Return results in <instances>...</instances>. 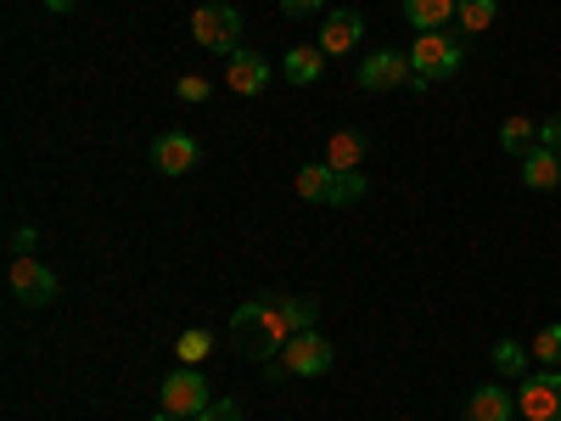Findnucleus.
<instances>
[{"mask_svg": "<svg viewBox=\"0 0 561 421\" xmlns=\"http://www.w3.org/2000/svg\"><path fill=\"white\" fill-rule=\"evenodd\" d=\"M287 315H280V298H253L230 315V343H237L248 360H280L287 349Z\"/></svg>", "mask_w": 561, "mask_h": 421, "instance_id": "f257e3e1", "label": "nucleus"}, {"mask_svg": "<svg viewBox=\"0 0 561 421\" xmlns=\"http://www.w3.org/2000/svg\"><path fill=\"white\" fill-rule=\"evenodd\" d=\"M460 62H466V39H460V34H449V29L415 34V39H410V68H415L410 90H427V84H438V79H455Z\"/></svg>", "mask_w": 561, "mask_h": 421, "instance_id": "f03ea898", "label": "nucleus"}, {"mask_svg": "<svg viewBox=\"0 0 561 421\" xmlns=\"http://www.w3.org/2000/svg\"><path fill=\"white\" fill-rule=\"evenodd\" d=\"M192 39L203 45V52H242V12L237 7H219V0H208V7L192 12Z\"/></svg>", "mask_w": 561, "mask_h": 421, "instance_id": "7ed1b4c3", "label": "nucleus"}, {"mask_svg": "<svg viewBox=\"0 0 561 421\" xmlns=\"http://www.w3.org/2000/svg\"><path fill=\"white\" fill-rule=\"evenodd\" d=\"M208 405H214V383L203 377L197 365H180V371H169V377H163V410H169V416L197 421Z\"/></svg>", "mask_w": 561, "mask_h": 421, "instance_id": "20e7f679", "label": "nucleus"}, {"mask_svg": "<svg viewBox=\"0 0 561 421\" xmlns=\"http://www.w3.org/2000/svg\"><path fill=\"white\" fill-rule=\"evenodd\" d=\"M7 287H12V298H18V304H28V309L57 304V275L45 270L34 253H18V259L7 264Z\"/></svg>", "mask_w": 561, "mask_h": 421, "instance_id": "39448f33", "label": "nucleus"}, {"mask_svg": "<svg viewBox=\"0 0 561 421\" xmlns=\"http://www.w3.org/2000/svg\"><path fill=\"white\" fill-rule=\"evenodd\" d=\"M517 416L523 421H561V371H534L517 388Z\"/></svg>", "mask_w": 561, "mask_h": 421, "instance_id": "423d86ee", "label": "nucleus"}, {"mask_svg": "<svg viewBox=\"0 0 561 421\" xmlns=\"http://www.w3.org/2000/svg\"><path fill=\"white\" fill-rule=\"evenodd\" d=\"M332 360H337V349L325 343L314 326H309V332H298V338H287V349H280L287 377H320V371H332Z\"/></svg>", "mask_w": 561, "mask_h": 421, "instance_id": "0eeeda50", "label": "nucleus"}, {"mask_svg": "<svg viewBox=\"0 0 561 421\" xmlns=\"http://www.w3.org/2000/svg\"><path fill=\"white\" fill-rule=\"evenodd\" d=\"M415 79V68H410V52H370L365 62H359V84L365 90H393V84H410Z\"/></svg>", "mask_w": 561, "mask_h": 421, "instance_id": "6e6552de", "label": "nucleus"}, {"mask_svg": "<svg viewBox=\"0 0 561 421\" xmlns=\"http://www.w3.org/2000/svg\"><path fill=\"white\" fill-rule=\"evenodd\" d=\"M197 158H203V147H197V135H185V129H169V135L152 140V163L163 174H192Z\"/></svg>", "mask_w": 561, "mask_h": 421, "instance_id": "1a4fd4ad", "label": "nucleus"}, {"mask_svg": "<svg viewBox=\"0 0 561 421\" xmlns=\"http://www.w3.org/2000/svg\"><path fill=\"white\" fill-rule=\"evenodd\" d=\"M359 39H365V18H359L354 7L325 12V29H320V52H325V57H348Z\"/></svg>", "mask_w": 561, "mask_h": 421, "instance_id": "9d476101", "label": "nucleus"}, {"mask_svg": "<svg viewBox=\"0 0 561 421\" xmlns=\"http://www.w3.org/2000/svg\"><path fill=\"white\" fill-rule=\"evenodd\" d=\"M225 84L237 90V96H259V90L270 84V62L242 45V52H230V57H225Z\"/></svg>", "mask_w": 561, "mask_h": 421, "instance_id": "9b49d317", "label": "nucleus"}, {"mask_svg": "<svg viewBox=\"0 0 561 421\" xmlns=\"http://www.w3.org/2000/svg\"><path fill=\"white\" fill-rule=\"evenodd\" d=\"M511 416H517V394L500 388V383H483L466 399V421H511Z\"/></svg>", "mask_w": 561, "mask_h": 421, "instance_id": "f8f14e48", "label": "nucleus"}, {"mask_svg": "<svg viewBox=\"0 0 561 421\" xmlns=\"http://www.w3.org/2000/svg\"><path fill=\"white\" fill-rule=\"evenodd\" d=\"M404 23L415 29V34H433V29H449V18L460 12V0H404Z\"/></svg>", "mask_w": 561, "mask_h": 421, "instance_id": "ddd939ff", "label": "nucleus"}, {"mask_svg": "<svg viewBox=\"0 0 561 421\" xmlns=\"http://www.w3.org/2000/svg\"><path fill=\"white\" fill-rule=\"evenodd\" d=\"M523 185H528V192H556V185H561V152L534 147L523 158Z\"/></svg>", "mask_w": 561, "mask_h": 421, "instance_id": "4468645a", "label": "nucleus"}, {"mask_svg": "<svg viewBox=\"0 0 561 421\" xmlns=\"http://www.w3.org/2000/svg\"><path fill=\"white\" fill-rule=\"evenodd\" d=\"M332 185H337V169L325 163V158L298 169V197H304V203H325V208H332Z\"/></svg>", "mask_w": 561, "mask_h": 421, "instance_id": "2eb2a0df", "label": "nucleus"}, {"mask_svg": "<svg viewBox=\"0 0 561 421\" xmlns=\"http://www.w3.org/2000/svg\"><path fill=\"white\" fill-rule=\"evenodd\" d=\"M500 147L523 163V158L539 147V124H534V118H505V124H500Z\"/></svg>", "mask_w": 561, "mask_h": 421, "instance_id": "dca6fc26", "label": "nucleus"}, {"mask_svg": "<svg viewBox=\"0 0 561 421\" xmlns=\"http://www.w3.org/2000/svg\"><path fill=\"white\" fill-rule=\"evenodd\" d=\"M325 163H332V169H359L365 163V135L337 129L332 140H325Z\"/></svg>", "mask_w": 561, "mask_h": 421, "instance_id": "f3484780", "label": "nucleus"}, {"mask_svg": "<svg viewBox=\"0 0 561 421\" xmlns=\"http://www.w3.org/2000/svg\"><path fill=\"white\" fill-rule=\"evenodd\" d=\"M320 68H325L320 45H293V52H287V79H293V84H314Z\"/></svg>", "mask_w": 561, "mask_h": 421, "instance_id": "a211bd4d", "label": "nucleus"}, {"mask_svg": "<svg viewBox=\"0 0 561 421\" xmlns=\"http://www.w3.org/2000/svg\"><path fill=\"white\" fill-rule=\"evenodd\" d=\"M460 29L466 34H489L494 29V18H500V0H460Z\"/></svg>", "mask_w": 561, "mask_h": 421, "instance_id": "6ab92c4d", "label": "nucleus"}, {"mask_svg": "<svg viewBox=\"0 0 561 421\" xmlns=\"http://www.w3.org/2000/svg\"><path fill=\"white\" fill-rule=\"evenodd\" d=\"M528 354L534 349H523L517 338H500L494 343V371H500V377H528Z\"/></svg>", "mask_w": 561, "mask_h": 421, "instance_id": "aec40b11", "label": "nucleus"}, {"mask_svg": "<svg viewBox=\"0 0 561 421\" xmlns=\"http://www.w3.org/2000/svg\"><path fill=\"white\" fill-rule=\"evenodd\" d=\"M174 354H180V365H203V360L214 354V338L203 332V326H192V332H180Z\"/></svg>", "mask_w": 561, "mask_h": 421, "instance_id": "412c9836", "label": "nucleus"}, {"mask_svg": "<svg viewBox=\"0 0 561 421\" xmlns=\"http://www.w3.org/2000/svg\"><path fill=\"white\" fill-rule=\"evenodd\" d=\"M528 349H534V360H539V365H550V371H556V365H561V320H550Z\"/></svg>", "mask_w": 561, "mask_h": 421, "instance_id": "4be33fe9", "label": "nucleus"}, {"mask_svg": "<svg viewBox=\"0 0 561 421\" xmlns=\"http://www.w3.org/2000/svg\"><path fill=\"white\" fill-rule=\"evenodd\" d=\"M314 298H280V315H287V332L298 338V332H309V326H314Z\"/></svg>", "mask_w": 561, "mask_h": 421, "instance_id": "5701e85b", "label": "nucleus"}, {"mask_svg": "<svg viewBox=\"0 0 561 421\" xmlns=\"http://www.w3.org/2000/svg\"><path fill=\"white\" fill-rule=\"evenodd\" d=\"M365 197V174L359 169H337V185H332V208H348Z\"/></svg>", "mask_w": 561, "mask_h": 421, "instance_id": "b1692460", "label": "nucleus"}, {"mask_svg": "<svg viewBox=\"0 0 561 421\" xmlns=\"http://www.w3.org/2000/svg\"><path fill=\"white\" fill-rule=\"evenodd\" d=\"M174 90H180V102H203V96H208V79H203V73H180Z\"/></svg>", "mask_w": 561, "mask_h": 421, "instance_id": "393cba45", "label": "nucleus"}, {"mask_svg": "<svg viewBox=\"0 0 561 421\" xmlns=\"http://www.w3.org/2000/svg\"><path fill=\"white\" fill-rule=\"evenodd\" d=\"M197 421H242V405H237V399H214Z\"/></svg>", "mask_w": 561, "mask_h": 421, "instance_id": "a878e982", "label": "nucleus"}, {"mask_svg": "<svg viewBox=\"0 0 561 421\" xmlns=\"http://www.w3.org/2000/svg\"><path fill=\"white\" fill-rule=\"evenodd\" d=\"M34 248H39V230L34 225H18L12 230V253H34Z\"/></svg>", "mask_w": 561, "mask_h": 421, "instance_id": "bb28decb", "label": "nucleus"}, {"mask_svg": "<svg viewBox=\"0 0 561 421\" xmlns=\"http://www.w3.org/2000/svg\"><path fill=\"white\" fill-rule=\"evenodd\" d=\"M325 7V0H280V12H287V18H314Z\"/></svg>", "mask_w": 561, "mask_h": 421, "instance_id": "cd10ccee", "label": "nucleus"}, {"mask_svg": "<svg viewBox=\"0 0 561 421\" xmlns=\"http://www.w3.org/2000/svg\"><path fill=\"white\" fill-rule=\"evenodd\" d=\"M539 147L561 152V118H545V124H539Z\"/></svg>", "mask_w": 561, "mask_h": 421, "instance_id": "c85d7f7f", "label": "nucleus"}, {"mask_svg": "<svg viewBox=\"0 0 561 421\" xmlns=\"http://www.w3.org/2000/svg\"><path fill=\"white\" fill-rule=\"evenodd\" d=\"M45 7H51V12H73V7H79V0H45Z\"/></svg>", "mask_w": 561, "mask_h": 421, "instance_id": "c756f323", "label": "nucleus"}, {"mask_svg": "<svg viewBox=\"0 0 561 421\" xmlns=\"http://www.w3.org/2000/svg\"><path fill=\"white\" fill-rule=\"evenodd\" d=\"M152 421H180V416H169V410H163V416H152Z\"/></svg>", "mask_w": 561, "mask_h": 421, "instance_id": "7c9ffc66", "label": "nucleus"}, {"mask_svg": "<svg viewBox=\"0 0 561 421\" xmlns=\"http://www.w3.org/2000/svg\"><path fill=\"white\" fill-rule=\"evenodd\" d=\"M511 421H523V416H511Z\"/></svg>", "mask_w": 561, "mask_h": 421, "instance_id": "2f4dec72", "label": "nucleus"}]
</instances>
